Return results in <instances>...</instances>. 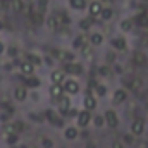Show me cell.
I'll list each match as a JSON object with an SVG mask.
<instances>
[{"instance_id": "1", "label": "cell", "mask_w": 148, "mask_h": 148, "mask_svg": "<svg viewBox=\"0 0 148 148\" xmlns=\"http://www.w3.org/2000/svg\"><path fill=\"white\" fill-rule=\"evenodd\" d=\"M103 119H105V124L110 127V129H115L119 126V119H117V114L115 110H105L103 114Z\"/></svg>"}, {"instance_id": "2", "label": "cell", "mask_w": 148, "mask_h": 148, "mask_svg": "<svg viewBox=\"0 0 148 148\" xmlns=\"http://www.w3.org/2000/svg\"><path fill=\"white\" fill-rule=\"evenodd\" d=\"M102 10H103V5H102V2H98V0H95V2H91L90 5H88V12H90V17H100V14H102Z\"/></svg>"}, {"instance_id": "3", "label": "cell", "mask_w": 148, "mask_h": 148, "mask_svg": "<svg viewBox=\"0 0 148 148\" xmlns=\"http://www.w3.org/2000/svg\"><path fill=\"white\" fill-rule=\"evenodd\" d=\"M64 91H67V95H76V93H79V83L77 81H74V79H67V81H64Z\"/></svg>"}, {"instance_id": "4", "label": "cell", "mask_w": 148, "mask_h": 148, "mask_svg": "<svg viewBox=\"0 0 148 148\" xmlns=\"http://www.w3.org/2000/svg\"><path fill=\"white\" fill-rule=\"evenodd\" d=\"M77 126L79 127H86L88 124H90V121H91V112L88 110H81L79 114H77Z\"/></svg>"}, {"instance_id": "5", "label": "cell", "mask_w": 148, "mask_h": 148, "mask_svg": "<svg viewBox=\"0 0 148 148\" xmlns=\"http://www.w3.org/2000/svg\"><path fill=\"white\" fill-rule=\"evenodd\" d=\"M53 57H57L59 60H62V62H66V64H71V62H74V53H71V52L55 50V52H53Z\"/></svg>"}, {"instance_id": "6", "label": "cell", "mask_w": 148, "mask_h": 148, "mask_svg": "<svg viewBox=\"0 0 148 148\" xmlns=\"http://www.w3.org/2000/svg\"><path fill=\"white\" fill-rule=\"evenodd\" d=\"M143 131H145V121L143 119H136L131 124V134L133 136H140V134H143Z\"/></svg>"}, {"instance_id": "7", "label": "cell", "mask_w": 148, "mask_h": 148, "mask_svg": "<svg viewBox=\"0 0 148 148\" xmlns=\"http://www.w3.org/2000/svg\"><path fill=\"white\" fill-rule=\"evenodd\" d=\"M50 79H52V84H60L66 81V73L64 71H52L50 74Z\"/></svg>"}, {"instance_id": "8", "label": "cell", "mask_w": 148, "mask_h": 148, "mask_svg": "<svg viewBox=\"0 0 148 148\" xmlns=\"http://www.w3.org/2000/svg\"><path fill=\"white\" fill-rule=\"evenodd\" d=\"M50 97L55 98V100H60L64 97V88L60 84H52L50 86Z\"/></svg>"}, {"instance_id": "9", "label": "cell", "mask_w": 148, "mask_h": 148, "mask_svg": "<svg viewBox=\"0 0 148 148\" xmlns=\"http://www.w3.org/2000/svg\"><path fill=\"white\" fill-rule=\"evenodd\" d=\"M97 109V100H95V97L91 95V93H88L86 97H84V110H95Z\"/></svg>"}, {"instance_id": "10", "label": "cell", "mask_w": 148, "mask_h": 148, "mask_svg": "<svg viewBox=\"0 0 148 148\" xmlns=\"http://www.w3.org/2000/svg\"><path fill=\"white\" fill-rule=\"evenodd\" d=\"M64 73H67V74H81V73H83V67H81V64L71 62V64H66Z\"/></svg>"}, {"instance_id": "11", "label": "cell", "mask_w": 148, "mask_h": 148, "mask_svg": "<svg viewBox=\"0 0 148 148\" xmlns=\"http://www.w3.org/2000/svg\"><path fill=\"white\" fill-rule=\"evenodd\" d=\"M19 69H21V73L26 74V76H31L33 71H35V66L29 62V60H23L21 64H19Z\"/></svg>"}, {"instance_id": "12", "label": "cell", "mask_w": 148, "mask_h": 148, "mask_svg": "<svg viewBox=\"0 0 148 148\" xmlns=\"http://www.w3.org/2000/svg\"><path fill=\"white\" fill-rule=\"evenodd\" d=\"M110 45L117 50V52H122V50H126V45H127V43H126V40L122 36H119V38H114L110 41Z\"/></svg>"}, {"instance_id": "13", "label": "cell", "mask_w": 148, "mask_h": 148, "mask_svg": "<svg viewBox=\"0 0 148 148\" xmlns=\"http://www.w3.org/2000/svg\"><path fill=\"white\" fill-rule=\"evenodd\" d=\"M69 109H71V100H69V97H62L60 102H59V110H60V114H67Z\"/></svg>"}, {"instance_id": "14", "label": "cell", "mask_w": 148, "mask_h": 148, "mask_svg": "<svg viewBox=\"0 0 148 148\" xmlns=\"http://www.w3.org/2000/svg\"><path fill=\"white\" fill-rule=\"evenodd\" d=\"M47 26H48V29H50V31H57V29L60 28L59 17H57V16H50V17L47 19Z\"/></svg>"}, {"instance_id": "15", "label": "cell", "mask_w": 148, "mask_h": 148, "mask_svg": "<svg viewBox=\"0 0 148 148\" xmlns=\"http://www.w3.org/2000/svg\"><path fill=\"white\" fill-rule=\"evenodd\" d=\"M126 98H127V93L124 91V90H115V93H114V103H117V105H121L122 102H126Z\"/></svg>"}, {"instance_id": "16", "label": "cell", "mask_w": 148, "mask_h": 148, "mask_svg": "<svg viewBox=\"0 0 148 148\" xmlns=\"http://www.w3.org/2000/svg\"><path fill=\"white\" fill-rule=\"evenodd\" d=\"M26 97H28V90H26V88H16V90H14V98H16V102H24Z\"/></svg>"}, {"instance_id": "17", "label": "cell", "mask_w": 148, "mask_h": 148, "mask_svg": "<svg viewBox=\"0 0 148 148\" xmlns=\"http://www.w3.org/2000/svg\"><path fill=\"white\" fill-rule=\"evenodd\" d=\"M64 136H66V140H76V138L79 136V133H77V127H74V126L66 127V131H64Z\"/></svg>"}, {"instance_id": "18", "label": "cell", "mask_w": 148, "mask_h": 148, "mask_svg": "<svg viewBox=\"0 0 148 148\" xmlns=\"http://www.w3.org/2000/svg\"><path fill=\"white\" fill-rule=\"evenodd\" d=\"M69 5L76 9V10H84L86 7H88V3H86V0H69Z\"/></svg>"}, {"instance_id": "19", "label": "cell", "mask_w": 148, "mask_h": 148, "mask_svg": "<svg viewBox=\"0 0 148 148\" xmlns=\"http://www.w3.org/2000/svg\"><path fill=\"white\" fill-rule=\"evenodd\" d=\"M93 17H84V19H81L79 21V29H83V31H88L91 26H93Z\"/></svg>"}, {"instance_id": "20", "label": "cell", "mask_w": 148, "mask_h": 148, "mask_svg": "<svg viewBox=\"0 0 148 148\" xmlns=\"http://www.w3.org/2000/svg\"><path fill=\"white\" fill-rule=\"evenodd\" d=\"M90 43H91L93 48H95V47H100V45L103 43V36H102L100 33H93V35L90 36Z\"/></svg>"}, {"instance_id": "21", "label": "cell", "mask_w": 148, "mask_h": 148, "mask_svg": "<svg viewBox=\"0 0 148 148\" xmlns=\"http://www.w3.org/2000/svg\"><path fill=\"white\" fill-rule=\"evenodd\" d=\"M81 55H83L84 59L91 60V59H93V47H91V45H84V47L81 48Z\"/></svg>"}, {"instance_id": "22", "label": "cell", "mask_w": 148, "mask_h": 148, "mask_svg": "<svg viewBox=\"0 0 148 148\" xmlns=\"http://www.w3.org/2000/svg\"><path fill=\"white\" fill-rule=\"evenodd\" d=\"M133 26H134V24H133L131 19H122V21H121V29H122L124 33H129V31L133 29Z\"/></svg>"}, {"instance_id": "23", "label": "cell", "mask_w": 148, "mask_h": 148, "mask_svg": "<svg viewBox=\"0 0 148 148\" xmlns=\"http://www.w3.org/2000/svg\"><path fill=\"white\" fill-rule=\"evenodd\" d=\"M112 16H114V10H112L110 7H103V10H102V14H100V19H102V21H110Z\"/></svg>"}, {"instance_id": "24", "label": "cell", "mask_w": 148, "mask_h": 148, "mask_svg": "<svg viewBox=\"0 0 148 148\" xmlns=\"http://www.w3.org/2000/svg\"><path fill=\"white\" fill-rule=\"evenodd\" d=\"M84 43H86V36H84V35H81L79 38H76V40H74V48H76V50H81V48L84 47Z\"/></svg>"}, {"instance_id": "25", "label": "cell", "mask_w": 148, "mask_h": 148, "mask_svg": "<svg viewBox=\"0 0 148 148\" xmlns=\"http://www.w3.org/2000/svg\"><path fill=\"white\" fill-rule=\"evenodd\" d=\"M145 62H147V55L145 53H134V64L143 66Z\"/></svg>"}, {"instance_id": "26", "label": "cell", "mask_w": 148, "mask_h": 148, "mask_svg": "<svg viewBox=\"0 0 148 148\" xmlns=\"http://www.w3.org/2000/svg\"><path fill=\"white\" fill-rule=\"evenodd\" d=\"M141 86H143V81H141V79H133V81L129 83V88H131L133 91H136V90H140Z\"/></svg>"}, {"instance_id": "27", "label": "cell", "mask_w": 148, "mask_h": 148, "mask_svg": "<svg viewBox=\"0 0 148 148\" xmlns=\"http://www.w3.org/2000/svg\"><path fill=\"white\" fill-rule=\"evenodd\" d=\"M93 122H95V126H97V127H102V126L105 124V119H103L102 115H95V119H93Z\"/></svg>"}, {"instance_id": "28", "label": "cell", "mask_w": 148, "mask_h": 148, "mask_svg": "<svg viewBox=\"0 0 148 148\" xmlns=\"http://www.w3.org/2000/svg\"><path fill=\"white\" fill-rule=\"evenodd\" d=\"M41 147L43 148H52L53 147V141L50 138H41Z\"/></svg>"}, {"instance_id": "29", "label": "cell", "mask_w": 148, "mask_h": 148, "mask_svg": "<svg viewBox=\"0 0 148 148\" xmlns=\"http://www.w3.org/2000/svg\"><path fill=\"white\" fill-rule=\"evenodd\" d=\"M97 93H98L100 97H105V95H107V86H105V84H98V86H97Z\"/></svg>"}, {"instance_id": "30", "label": "cell", "mask_w": 148, "mask_h": 148, "mask_svg": "<svg viewBox=\"0 0 148 148\" xmlns=\"http://www.w3.org/2000/svg\"><path fill=\"white\" fill-rule=\"evenodd\" d=\"M122 141L127 143V145H134V136L133 134H124L122 136Z\"/></svg>"}, {"instance_id": "31", "label": "cell", "mask_w": 148, "mask_h": 148, "mask_svg": "<svg viewBox=\"0 0 148 148\" xmlns=\"http://www.w3.org/2000/svg\"><path fill=\"white\" fill-rule=\"evenodd\" d=\"M28 59H29V62H31L33 66H40V64H41V59H40L38 55H29Z\"/></svg>"}, {"instance_id": "32", "label": "cell", "mask_w": 148, "mask_h": 148, "mask_svg": "<svg viewBox=\"0 0 148 148\" xmlns=\"http://www.w3.org/2000/svg\"><path fill=\"white\" fill-rule=\"evenodd\" d=\"M98 74H100V76H109V74H110V69H109L107 66H102V67L98 69Z\"/></svg>"}, {"instance_id": "33", "label": "cell", "mask_w": 148, "mask_h": 148, "mask_svg": "<svg viewBox=\"0 0 148 148\" xmlns=\"http://www.w3.org/2000/svg\"><path fill=\"white\" fill-rule=\"evenodd\" d=\"M7 141H9L10 145H14V143L17 141V136H16V134H10V136H7Z\"/></svg>"}, {"instance_id": "34", "label": "cell", "mask_w": 148, "mask_h": 148, "mask_svg": "<svg viewBox=\"0 0 148 148\" xmlns=\"http://www.w3.org/2000/svg\"><path fill=\"white\" fill-rule=\"evenodd\" d=\"M69 115L67 117H77V114H79V110H76V109H69V112H67Z\"/></svg>"}, {"instance_id": "35", "label": "cell", "mask_w": 148, "mask_h": 148, "mask_svg": "<svg viewBox=\"0 0 148 148\" xmlns=\"http://www.w3.org/2000/svg\"><path fill=\"white\" fill-rule=\"evenodd\" d=\"M138 23H140V24H141V26H148V17H145V16H141V17H140V21H138Z\"/></svg>"}, {"instance_id": "36", "label": "cell", "mask_w": 148, "mask_h": 148, "mask_svg": "<svg viewBox=\"0 0 148 148\" xmlns=\"http://www.w3.org/2000/svg\"><path fill=\"white\" fill-rule=\"evenodd\" d=\"M107 60H109V62H115V53H114V52H109V53H107Z\"/></svg>"}, {"instance_id": "37", "label": "cell", "mask_w": 148, "mask_h": 148, "mask_svg": "<svg viewBox=\"0 0 148 148\" xmlns=\"http://www.w3.org/2000/svg\"><path fill=\"white\" fill-rule=\"evenodd\" d=\"M112 148H122V143L121 141H112Z\"/></svg>"}, {"instance_id": "38", "label": "cell", "mask_w": 148, "mask_h": 148, "mask_svg": "<svg viewBox=\"0 0 148 148\" xmlns=\"http://www.w3.org/2000/svg\"><path fill=\"white\" fill-rule=\"evenodd\" d=\"M28 83H29L31 86H38V84H40V81H36V79H29Z\"/></svg>"}, {"instance_id": "39", "label": "cell", "mask_w": 148, "mask_h": 148, "mask_svg": "<svg viewBox=\"0 0 148 148\" xmlns=\"http://www.w3.org/2000/svg\"><path fill=\"white\" fill-rule=\"evenodd\" d=\"M86 148H97V145H95L93 141H88V143H86Z\"/></svg>"}, {"instance_id": "40", "label": "cell", "mask_w": 148, "mask_h": 148, "mask_svg": "<svg viewBox=\"0 0 148 148\" xmlns=\"http://www.w3.org/2000/svg\"><path fill=\"white\" fill-rule=\"evenodd\" d=\"M3 52H5V45H3V43H2V41H0V55H2V53H3Z\"/></svg>"}, {"instance_id": "41", "label": "cell", "mask_w": 148, "mask_h": 148, "mask_svg": "<svg viewBox=\"0 0 148 148\" xmlns=\"http://www.w3.org/2000/svg\"><path fill=\"white\" fill-rule=\"evenodd\" d=\"M3 29V23H2V19H0V31Z\"/></svg>"}, {"instance_id": "42", "label": "cell", "mask_w": 148, "mask_h": 148, "mask_svg": "<svg viewBox=\"0 0 148 148\" xmlns=\"http://www.w3.org/2000/svg\"><path fill=\"white\" fill-rule=\"evenodd\" d=\"M145 109H147V112H148V103H147V105H145Z\"/></svg>"}, {"instance_id": "43", "label": "cell", "mask_w": 148, "mask_h": 148, "mask_svg": "<svg viewBox=\"0 0 148 148\" xmlns=\"http://www.w3.org/2000/svg\"><path fill=\"white\" fill-rule=\"evenodd\" d=\"M143 2H147V0H143Z\"/></svg>"}]
</instances>
